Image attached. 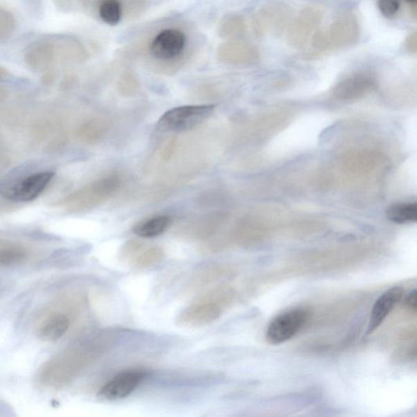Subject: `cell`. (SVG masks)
I'll return each mask as SVG.
<instances>
[{
    "label": "cell",
    "instance_id": "1",
    "mask_svg": "<svg viewBox=\"0 0 417 417\" xmlns=\"http://www.w3.org/2000/svg\"><path fill=\"white\" fill-rule=\"evenodd\" d=\"M360 25L355 12H346L337 16L327 29L318 30L311 44L318 53L349 48L358 42Z\"/></svg>",
    "mask_w": 417,
    "mask_h": 417
},
{
    "label": "cell",
    "instance_id": "2",
    "mask_svg": "<svg viewBox=\"0 0 417 417\" xmlns=\"http://www.w3.org/2000/svg\"><path fill=\"white\" fill-rule=\"evenodd\" d=\"M120 183V178L116 175L98 178L68 196L62 204L72 212L93 209L112 198L119 189Z\"/></svg>",
    "mask_w": 417,
    "mask_h": 417
},
{
    "label": "cell",
    "instance_id": "3",
    "mask_svg": "<svg viewBox=\"0 0 417 417\" xmlns=\"http://www.w3.org/2000/svg\"><path fill=\"white\" fill-rule=\"evenodd\" d=\"M225 291L218 290L206 293L178 315L177 322L180 326L198 328L216 320L225 304Z\"/></svg>",
    "mask_w": 417,
    "mask_h": 417
},
{
    "label": "cell",
    "instance_id": "4",
    "mask_svg": "<svg viewBox=\"0 0 417 417\" xmlns=\"http://www.w3.org/2000/svg\"><path fill=\"white\" fill-rule=\"evenodd\" d=\"M214 104L185 105L168 110L159 119L160 129L167 132L181 133L203 124L212 116Z\"/></svg>",
    "mask_w": 417,
    "mask_h": 417
},
{
    "label": "cell",
    "instance_id": "5",
    "mask_svg": "<svg viewBox=\"0 0 417 417\" xmlns=\"http://www.w3.org/2000/svg\"><path fill=\"white\" fill-rule=\"evenodd\" d=\"M322 8L311 6L302 9L293 20L288 32V44L291 48L300 50L306 48L319 28L324 19Z\"/></svg>",
    "mask_w": 417,
    "mask_h": 417
},
{
    "label": "cell",
    "instance_id": "6",
    "mask_svg": "<svg viewBox=\"0 0 417 417\" xmlns=\"http://www.w3.org/2000/svg\"><path fill=\"white\" fill-rule=\"evenodd\" d=\"M310 318V311L305 308H295L277 316L266 333L270 344L279 345L296 335Z\"/></svg>",
    "mask_w": 417,
    "mask_h": 417
},
{
    "label": "cell",
    "instance_id": "7",
    "mask_svg": "<svg viewBox=\"0 0 417 417\" xmlns=\"http://www.w3.org/2000/svg\"><path fill=\"white\" fill-rule=\"evenodd\" d=\"M291 13L286 6L279 3H270L260 8L252 18V27L255 35H279L290 24Z\"/></svg>",
    "mask_w": 417,
    "mask_h": 417
},
{
    "label": "cell",
    "instance_id": "8",
    "mask_svg": "<svg viewBox=\"0 0 417 417\" xmlns=\"http://www.w3.org/2000/svg\"><path fill=\"white\" fill-rule=\"evenodd\" d=\"M53 172L33 174L3 189L2 194L6 198L19 203L34 201L42 194L54 178Z\"/></svg>",
    "mask_w": 417,
    "mask_h": 417
},
{
    "label": "cell",
    "instance_id": "9",
    "mask_svg": "<svg viewBox=\"0 0 417 417\" xmlns=\"http://www.w3.org/2000/svg\"><path fill=\"white\" fill-rule=\"evenodd\" d=\"M148 373L144 370H128L118 374L104 384L99 392L104 400L114 401L130 396L143 382Z\"/></svg>",
    "mask_w": 417,
    "mask_h": 417
},
{
    "label": "cell",
    "instance_id": "10",
    "mask_svg": "<svg viewBox=\"0 0 417 417\" xmlns=\"http://www.w3.org/2000/svg\"><path fill=\"white\" fill-rule=\"evenodd\" d=\"M186 36L177 29L164 30L155 37L150 46L153 57L159 59H171L178 56L185 49Z\"/></svg>",
    "mask_w": 417,
    "mask_h": 417
},
{
    "label": "cell",
    "instance_id": "11",
    "mask_svg": "<svg viewBox=\"0 0 417 417\" xmlns=\"http://www.w3.org/2000/svg\"><path fill=\"white\" fill-rule=\"evenodd\" d=\"M220 61L232 65H252L260 61L261 53L255 45L245 42H228L218 50Z\"/></svg>",
    "mask_w": 417,
    "mask_h": 417
},
{
    "label": "cell",
    "instance_id": "12",
    "mask_svg": "<svg viewBox=\"0 0 417 417\" xmlns=\"http://www.w3.org/2000/svg\"><path fill=\"white\" fill-rule=\"evenodd\" d=\"M405 290L400 286L389 288L378 297L373 306L369 319L368 334L372 333L386 319L396 306L401 300Z\"/></svg>",
    "mask_w": 417,
    "mask_h": 417
},
{
    "label": "cell",
    "instance_id": "13",
    "mask_svg": "<svg viewBox=\"0 0 417 417\" xmlns=\"http://www.w3.org/2000/svg\"><path fill=\"white\" fill-rule=\"evenodd\" d=\"M373 86V80L369 73H353L337 85L334 93L339 99L353 100L364 95Z\"/></svg>",
    "mask_w": 417,
    "mask_h": 417
},
{
    "label": "cell",
    "instance_id": "14",
    "mask_svg": "<svg viewBox=\"0 0 417 417\" xmlns=\"http://www.w3.org/2000/svg\"><path fill=\"white\" fill-rule=\"evenodd\" d=\"M25 61L35 70H44L57 61V50L54 41H39L26 50Z\"/></svg>",
    "mask_w": 417,
    "mask_h": 417
},
{
    "label": "cell",
    "instance_id": "15",
    "mask_svg": "<svg viewBox=\"0 0 417 417\" xmlns=\"http://www.w3.org/2000/svg\"><path fill=\"white\" fill-rule=\"evenodd\" d=\"M70 319L62 313L49 315L41 322L38 328V335L47 342L57 341L67 333L70 328Z\"/></svg>",
    "mask_w": 417,
    "mask_h": 417
},
{
    "label": "cell",
    "instance_id": "16",
    "mask_svg": "<svg viewBox=\"0 0 417 417\" xmlns=\"http://www.w3.org/2000/svg\"><path fill=\"white\" fill-rule=\"evenodd\" d=\"M111 122L106 118L95 117L82 122L77 127V138L86 144H94L107 134Z\"/></svg>",
    "mask_w": 417,
    "mask_h": 417
},
{
    "label": "cell",
    "instance_id": "17",
    "mask_svg": "<svg viewBox=\"0 0 417 417\" xmlns=\"http://www.w3.org/2000/svg\"><path fill=\"white\" fill-rule=\"evenodd\" d=\"M57 61L79 63L86 58V52L75 39H64L54 41Z\"/></svg>",
    "mask_w": 417,
    "mask_h": 417
},
{
    "label": "cell",
    "instance_id": "18",
    "mask_svg": "<svg viewBox=\"0 0 417 417\" xmlns=\"http://www.w3.org/2000/svg\"><path fill=\"white\" fill-rule=\"evenodd\" d=\"M172 219L167 215H159L142 222L133 229L137 236L154 238L163 234L171 225Z\"/></svg>",
    "mask_w": 417,
    "mask_h": 417
},
{
    "label": "cell",
    "instance_id": "19",
    "mask_svg": "<svg viewBox=\"0 0 417 417\" xmlns=\"http://www.w3.org/2000/svg\"><path fill=\"white\" fill-rule=\"evenodd\" d=\"M246 22L239 15H229L224 18L219 26V35L223 39H236L245 34Z\"/></svg>",
    "mask_w": 417,
    "mask_h": 417
},
{
    "label": "cell",
    "instance_id": "20",
    "mask_svg": "<svg viewBox=\"0 0 417 417\" xmlns=\"http://www.w3.org/2000/svg\"><path fill=\"white\" fill-rule=\"evenodd\" d=\"M387 217L392 222L398 224L416 222L417 219V204L401 203L393 205L387 210Z\"/></svg>",
    "mask_w": 417,
    "mask_h": 417
},
{
    "label": "cell",
    "instance_id": "21",
    "mask_svg": "<svg viewBox=\"0 0 417 417\" xmlns=\"http://www.w3.org/2000/svg\"><path fill=\"white\" fill-rule=\"evenodd\" d=\"M100 17L109 26H117L122 19V6L119 0H103L99 8Z\"/></svg>",
    "mask_w": 417,
    "mask_h": 417
},
{
    "label": "cell",
    "instance_id": "22",
    "mask_svg": "<svg viewBox=\"0 0 417 417\" xmlns=\"http://www.w3.org/2000/svg\"><path fill=\"white\" fill-rule=\"evenodd\" d=\"M28 254L20 246L10 245L0 248V265L15 267L26 262Z\"/></svg>",
    "mask_w": 417,
    "mask_h": 417
},
{
    "label": "cell",
    "instance_id": "23",
    "mask_svg": "<svg viewBox=\"0 0 417 417\" xmlns=\"http://www.w3.org/2000/svg\"><path fill=\"white\" fill-rule=\"evenodd\" d=\"M164 251L160 247H152L141 253L135 259V267L140 269L152 267L163 259Z\"/></svg>",
    "mask_w": 417,
    "mask_h": 417
},
{
    "label": "cell",
    "instance_id": "24",
    "mask_svg": "<svg viewBox=\"0 0 417 417\" xmlns=\"http://www.w3.org/2000/svg\"><path fill=\"white\" fill-rule=\"evenodd\" d=\"M15 29V17L10 12L0 8V40L8 39Z\"/></svg>",
    "mask_w": 417,
    "mask_h": 417
},
{
    "label": "cell",
    "instance_id": "25",
    "mask_svg": "<svg viewBox=\"0 0 417 417\" xmlns=\"http://www.w3.org/2000/svg\"><path fill=\"white\" fill-rule=\"evenodd\" d=\"M139 81L132 73H126L118 82V89L123 95H132L139 89Z\"/></svg>",
    "mask_w": 417,
    "mask_h": 417
},
{
    "label": "cell",
    "instance_id": "26",
    "mask_svg": "<svg viewBox=\"0 0 417 417\" xmlns=\"http://www.w3.org/2000/svg\"><path fill=\"white\" fill-rule=\"evenodd\" d=\"M380 12L388 18H392L398 15L400 9V0H378Z\"/></svg>",
    "mask_w": 417,
    "mask_h": 417
},
{
    "label": "cell",
    "instance_id": "27",
    "mask_svg": "<svg viewBox=\"0 0 417 417\" xmlns=\"http://www.w3.org/2000/svg\"><path fill=\"white\" fill-rule=\"evenodd\" d=\"M143 248V244L138 241H130L126 243L122 247L121 256L122 259H133Z\"/></svg>",
    "mask_w": 417,
    "mask_h": 417
},
{
    "label": "cell",
    "instance_id": "28",
    "mask_svg": "<svg viewBox=\"0 0 417 417\" xmlns=\"http://www.w3.org/2000/svg\"><path fill=\"white\" fill-rule=\"evenodd\" d=\"M405 49L407 53L414 55L417 52V33L416 31H412L407 36L405 40Z\"/></svg>",
    "mask_w": 417,
    "mask_h": 417
},
{
    "label": "cell",
    "instance_id": "29",
    "mask_svg": "<svg viewBox=\"0 0 417 417\" xmlns=\"http://www.w3.org/2000/svg\"><path fill=\"white\" fill-rule=\"evenodd\" d=\"M176 149V140H172L169 141L166 148H165L163 154V158L165 161H167L169 158H172V156L174 153V150Z\"/></svg>",
    "mask_w": 417,
    "mask_h": 417
},
{
    "label": "cell",
    "instance_id": "30",
    "mask_svg": "<svg viewBox=\"0 0 417 417\" xmlns=\"http://www.w3.org/2000/svg\"><path fill=\"white\" fill-rule=\"evenodd\" d=\"M406 304L409 308L414 311V313L416 311V291L414 290L411 292L409 296L406 299Z\"/></svg>",
    "mask_w": 417,
    "mask_h": 417
},
{
    "label": "cell",
    "instance_id": "31",
    "mask_svg": "<svg viewBox=\"0 0 417 417\" xmlns=\"http://www.w3.org/2000/svg\"><path fill=\"white\" fill-rule=\"evenodd\" d=\"M8 75V71L6 68L0 66V80L6 79Z\"/></svg>",
    "mask_w": 417,
    "mask_h": 417
},
{
    "label": "cell",
    "instance_id": "32",
    "mask_svg": "<svg viewBox=\"0 0 417 417\" xmlns=\"http://www.w3.org/2000/svg\"><path fill=\"white\" fill-rule=\"evenodd\" d=\"M6 91L0 86V100L6 98Z\"/></svg>",
    "mask_w": 417,
    "mask_h": 417
},
{
    "label": "cell",
    "instance_id": "33",
    "mask_svg": "<svg viewBox=\"0 0 417 417\" xmlns=\"http://www.w3.org/2000/svg\"><path fill=\"white\" fill-rule=\"evenodd\" d=\"M417 0H406V2L409 3L411 6H415L416 4Z\"/></svg>",
    "mask_w": 417,
    "mask_h": 417
}]
</instances>
